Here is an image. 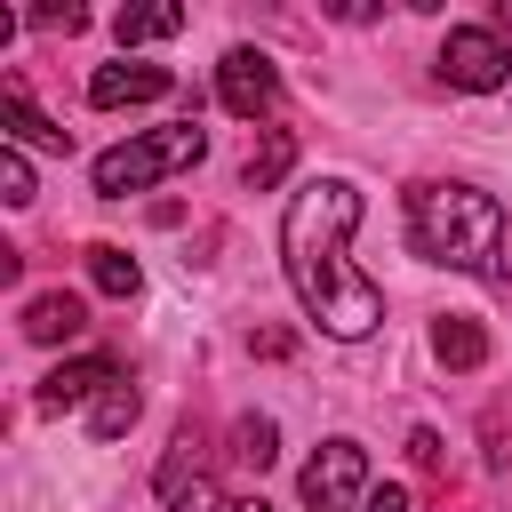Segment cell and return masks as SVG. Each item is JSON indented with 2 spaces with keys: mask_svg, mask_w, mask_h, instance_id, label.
I'll return each mask as SVG.
<instances>
[{
  "mask_svg": "<svg viewBox=\"0 0 512 512\" xmlns=\"http://www.w3.org/2000/svg\"><path fill=\"white\" fill-rule=\"evenodd\" d=\"M360 224V184L352 176H312L288 192V216H280V264H288V288L304 304V320L336 344H360L376 336L384 320V288L344 256Z\"/></svg>",
  "mask_w": 512,
  "mask_h": 512,
  "instance_id": "obj_1",
  "label": "cell"
},
{
  "mask_svg": "<svg viewBox=\"0 0 512 512\" xmlns=\"http://www.w3.org/2000/svg\"><path fill=\"white\" fill-rule=\"evenodd\" d=\"M408 248L424 264H448V272H472V280H504V208L496 192L480 184H448V176H424L408 184Z\"/></svg>",
  "mask_w": 512,
  "mask_h": 512,
  "instance_id": "obj_2",
  "label": "cell"
},
{
  "mask_svg": "<svg viewBox=\"0 0 512 512\" xmlns=\"http://www.w3.org/2000/svg\"><path fill=\"white\" fill-rule=\"evenodd\" d=\"M200 152H208V128L200 120H176V128H144V136H128V144H112V152H96V192L104 200H128V192H152L160 176H176V168H200Z\"/></svg>",
  "mask_w": 512,
  "mask_h": 512,
  "instance_id": "obj_3",
  "label": "cell"
},
{
  "mask_svg": "<svg viewBox=\"0 0 512 512\" xmlns=\"http://www.w3.org/2000/svg\"><path fill=\"white\" fill-rule=\"evenodd\" d=\"M368 448L360 440H320L312 448V464L296 472V496L312 504V512H360L368 504Z\"/></svg>",
  "mask_w": 512,
  "mask_h": 512,
  "instance_id": "obj_4",
  "label": "cell"
},
{
  "mask_svg": "<svg viewBox=\"0 0 512 512\" xmlns=\"http://www.w3.org/2000/svg\"><path fill=\"white\" fill-rule=\"evenodd\" d=\"M432 72H440L448 88H464V96H488V88L512 80V48H504V32H488V24H448Z\"/></svg>",
  "mask_w": 512,
  "mask_h": 512,
  "instance_id": "obj_5",
  "label": "cell"
},
{
  "mask_svg": "<svg viewBox=\"0 0 512 512\" xmlns=\"http://www.w3.org/2000/svg\"><path fill=\"white\" fill-rule=\"evenodd\" d=\"M216 104L240 112V120H264V112L280 104V64H272L264 48H224V64H216Z\"/></svg>",
  "mask_w": 512,
  "mask_h": 512,
  "instance_id": "obj_6",
  "label": "cell"
},
{
  "mask_svg": "<svg viewBox=\"0 0 512 512\" xmlns=\"http://www.w3.org/2000/svg\"><path fill=\"white\" fill-rule=\"evenodd\" d=\"M168 88H176V72H168V64H136V56H120V64H96V72H88V104H96V112L160 104Z\"/></svg>",
  "mask_w": 512,
  "mask_h": 512,
  "instance_id": "obj_7",
  "label": "cell"
},
{
  "mask_svg": "<svg viewBox=\"0 0 512 512\" xmlns=\"http://www.w3.org/2000/svg\"><path fill=\"white\" fill-rule=\"evenodd\" d=\"M128 368L112 360V352H80V360H64V368H48L40 376V408L56 416V408H96V392H112Z\"/></svg>",
  "mask_w": 512,
  "mask_h": 512,
  "instance_id": "obj_8",
  "label": "cell"
},
{
  "mask_svg": "<svg viewBox=\"0 0 512 512\" xmlns=\"http://www.w3.org/2000/svg\"><path fill=\"white\" fill-rule=\"evenodd\" d=\"M0 128H8V144H40V152H72V128H56L32 96H24V80H0Z\"/></svg>",
  "mask_w": 512,
  "mask_h": 512,
  "instance_id": "obj_9",
  "label": "cell"
},
{
  "mask_svg": "<svg viewBox=\"0 0 512 512\" xmlns=\"http://www.w3.org/2000/svg\"><path fill=\"white\" fill-rule=\"evenodd\" d=\"M88 328V304L72 296V288H40L32 304H24V336L32 344H64V336H80Z\"/></svg>",
  "mask_w": 512,
  "mask_h": 512,
  "instance_id": "obj_10",
  "label": "cell"
},
{
  "mask_svg": "<svg viewBox=\"0 0 512 512\" xmlns=\"http://www.w3.org/2000/svg\"><path fill=\"white\" fill-rule=\"evenodd\" d=\"M432 360L456 368V376H472V368L488 360V328H480L472 312H440V320H432Z\"/></svg>",
  "mask_w": 512,
  "mask_h": 512,
  "instance_id": "obj_11",
  "label": "cell"
},
{
  "mask_svg": "<svg viewBox=\"0 0 512 512\" xmlns=\"http://www.w3.org/2000/svg\"><path fill=\"white\" fill-rule=\"evenodd\" d=\"M88 280H96V296H112V304H128L136 288H144V264L120 248V240H96L88 248Z\"/></svg>",
  "mask_w": 512,
  "mask_h": 512,
  "instance_id": "obj_12",
  "label": "cell"
},
{
  "mask_svg": "<svg viewBox=\"0 0 512 512\" xmlns=\"http://www.w3.org/2000/svg\"><path fill=\"white\" fill-rule=\"evenodd\" d=\"M112 32H120V48H144V40H168V32H184V8H176V0L120 8V16H112Z\"/></svg>",
  "mask_w": 512,
  "mask_h": 512,
  "instance_id": "obj_13",
  "label": "cell"
},
{
  "mask_svg": "<svg viewBox=\"0 0 512 512\" xmlns=\"http://www.w3.org/2000/svg\"><path fill=\"white\" fill-rule=\"evenodd\" d=\"M136 416H144V392H136L128 376H120L112 392H96V408H88V432H96V440H120V432H128Z\"/></svg>",
  "mask_w": 512,
  "mask_h": 512,
  "instance_id": "obj_14",
  "label": "cell"
},
{
  "mask_svg": "<svg viewBox=\"0 0 512 512\" xmlns=\"http://www.w3.org/2000/svg\"><path fill=\"white\" fill-rule=\"evenodd\" d=\"M288 160H296V136H288V128H264V144H256V152H248V168H240V176H248V192H272V184L288 176Z\"/></svg>",
  "mask_w": 512,
  "mask_h": 512,
  "instance_id": "obj_15",
  "label": "cell"
},
{
  "mask_svg": "<svg viewBox=\"0 0 512 512\" xmlns=\"http://www.w3.org/2000/svg\"><path fill=\"white\" fill-rule=\"evenodd\" d=\"M232 456L264 472V464L280 456V424H272V416H240V424H232Z\"/></svg>",
  "mask_w": 512,
  "mask_h": 512,
  "instance_id": "obj_16",
  "label": "cell"
},
{
  "mask_svg": "<svg viewBox=\"0 0 512 512\" xmlns=\"http://www.w3.org/2000/svg\"><path fill=\"white\" fill-rule=\"evenodd\" d=\"M0 200H8V208L32 200V160H24V144H0Z\"/></svg>",
  "mask_w": 512,
  "mask_h": 512,
  "instance_id": "obj_17",
  "label": "cell"
},
{
  "mask_svg": "<svg viewBox=\"0 0 512 512\" xmlns=\"http://www.w3.org/2000/svg\"><path fill=\"white\" fill-rule=\"evenodd\" d=\"M168 512H232V504L216 496V480H208V472H192L184 488H168Z\"/></svg>",
  "mask_w": 512,
  "mask_h": 512,
  "instance_id": "obj_18",
  "label": "cell"
},
{
  "mask_svg": "<svg viewBox=\"0 0 512 512\" xmlns=\"http://www.w3.org/2000/svg\"><path fill=\"white\" fill-rule=\"evenodd\" d=\"M408 456H416L424 472H440V432H432V424H416V432H408Z\"/></svg>",
  "mask_w": 512,
  "mask_h": 512,
  "instance_id": "obj_19",
  "label": "cell"
},
{
  "mask_svg": "<svg viewBox=\"0 0 512 512\" xmlns=\"http://www.w3.org/2000/svg\"><path fill=\"white\" fill-rule=\"evenodd\" d=\"M360 512H408V488H400V480H376V488H368V504H360Z\"/></svg>",
  "mask_w": 512,
  "mask_h": 512,
  "instance_id": "obj_20",
  "label": "cell"
},
{
  "mask_svg": "<svg viewBox=\"0 0 512 512\" xmlns=\"http://www.w3.org/2000/svg\"><path fill=\"white\" fill-rule=\"evenodd\" d=\"M32 24H64V32H80V8L64 0V8H32Z\"/></svg>",
  "mask_w": 512,
  "mask_h": 512,
  "instance_id": "obj_21",
  "label": "cell"
},
{
  "mask_svg": "<svg viewBox=\"0 0 512 512\" xmlns=\"http://www.w3.org/2000/svg\"><path fill=\"white\" fill-rule=\"evenodd\" d=\"M232 512H272V504H264V496H240V504H232Z\"/></svg>",
  "mask_w": 512,
  "mask_h": 512,
  "instance_id": "obj_22",
  "label": "cell"
}]
</instances>
